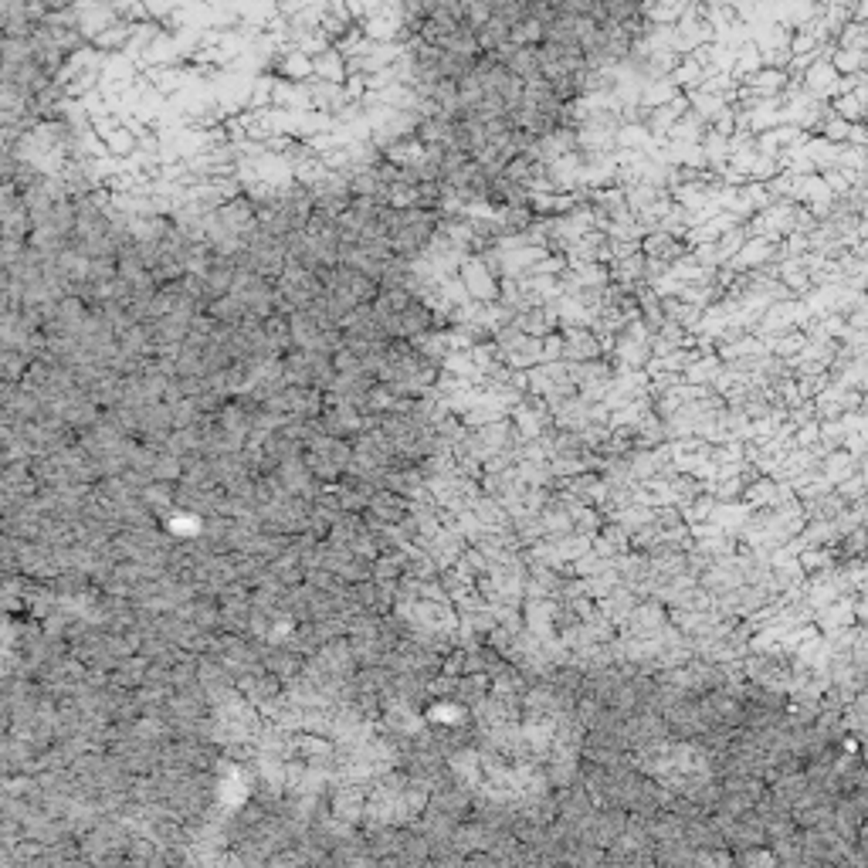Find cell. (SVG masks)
<instances>
[{"instance_id":"6da1fadb","label":"cell","mask_w":868,"mask_h":868,"mask_svg":"<svg viewBox=\"0 0 868 868\" xmlns=\"http://www.w3.org/2000/svg\"><path fill=\"white\" fill-rule=\"evenodd\" d=\"M275 289L292 302L295 312H306V309L326 292V285H322L319 275L309 272L306 265H299V262H289V265H285V272H282L279 282H275Z\"/></svg>"},{"instance_id":"7a4b0ae2","label":"cell","mask_w":868,"mask_h":868,"mask_svg":"<svg viewBox=\"0 0 868 868\" xmlns=\"http://www.w3.org/2000/svg\"><path fill=\"white\" fill-rule=\"evenodd\" d=\"M333 289H339V292L353 295L360 306H370L374 299L380 295V285L377 282H370L366 275H360V272H353V268H343L339 265L337 272H333Z\"/></svg>"},{"instance_id":"3957f363","label":"cell","mask_w":868,"mask_h":868,"mask_svg":"<svg viewBox=\"0 0 868 868\" xmlns=\"http://www.w3.org/2000/svg\"><path fill=\"white\" fill-rule=\"evenodd\" d=\"M282 377H285V387H316L309 353L306 350L285 353V356H282Z\"/></svg>"},{"instance_id":"277c9868","label":"cell","mask_w":868,"mask_h":868,"mask_svg":"<svg viewBox=\"0 0 868 868\" xmlns=\"http://www.w3.org/2000/svg\"><path fill=\"white\" fill-rule=\"evenodd\" d=\"M235 279H238V268H235V262L217 258V262L210 265L208 275H204V289H208L210 302H214V299H225V295H231V289H235Z\"/></svg>"},{"instance_id":"5b68a950","label":"cell","mask_w":868,"mask_h":868,"mask_svg":"<svg viewBox=\"0 0 868 868\" xmlns=\"http://www.w3.org/2000/svg\"><path fill=\"white\" fill-rule=\"evenodd\" d=\"M289 326H292V343L295 350H306V353H316V346H319V337H322V326L309 312H295V316H289Z\"/></svg>"},{"instance_id":"8992f818","label":"cell","mask_w":868,"mask_h":868,"mask_svg":"<svg viewBox=\"0 0 868 868\" xmlns=\"http://www.w3.org/2000/svg\"><path fill=\"white\" fill-rule=\"evenodd\" d=\"M312 69H316V78H322V82L346 85V78H350V69H346V58L339 55L337 48H329L326 55L312 58Z\"/></svg>"},{"instance_id":"52a82bcc","label":"cell","mask_w":868,"mask_h":868,"mask_svg":"<svg viewBox=\"0 0 868 868\" xmlns=\"http://www.w3.org/2000/svg\"><path fill=\"white\" fill-rule=\"evenodd\" d=\"M265 337H268V343L275 346V353H279V356H285V353L295 350L289 316H279V312H275V316H268V319H265Z\"/></svg>"},{"instance_id":"ba28073f","label":"cell","mask_w":868,"mask_h":868,"mask_svg":"<svg viewBox=\"0 0 868 868\" xmlns=\"http://www.w3.org/2000/svg\"><path fill=\"white\" fill-rule=\"evenodd\" d=\"M208 316H214V319L225 322V326H241L245 316H248V309H245V302H241L238 295H225V299H214V302H210Z\"/></svg>"},{"instance_id":"9c48e42d","label":"cell","mask_w":868,"mask_h":868,"mask_svg":"<svg viewBox=\"0 0 868 868\" xmlns=\"http://www.w3.org/2000/svg\"><path fill=\"white\" fill-rule=\"evenodd\" d=\"M180 478H183V458L163 451L153 465V482H170V485H173V482H180Z\"/></svg>"},{"instance_id":"30bf717a","label":"cell","mask_w":868,"mask_h":868,"mask_svg":"<svg viewBox=\"0 0 868 868\" xmlns=\"http://www.w3.org/2000/svg\"><path fill=\"white\" fill-rule=\"evenodd\" d=\"M204 411L197 407V401H180L173 407V431H187V428H200Z\"/></svg>"}]
</instances>
